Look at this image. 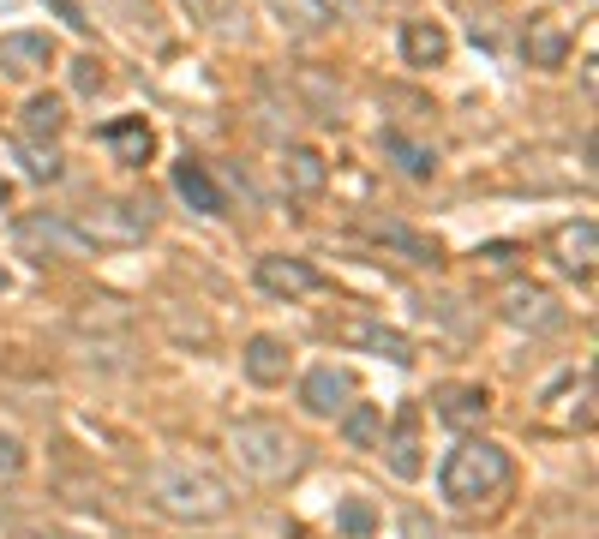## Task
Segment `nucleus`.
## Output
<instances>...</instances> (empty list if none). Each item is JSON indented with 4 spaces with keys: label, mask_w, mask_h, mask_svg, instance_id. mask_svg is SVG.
<instances>
[{
    "label": "nucleus",
    "mask_w": 599,
    "mask_h": 539,
    "mask_svg": "<svg viewBox=\"0 0 599 539\" xmlns=\"http://www.w3.org/2000/svg\"><path fill=\"white\" fill-rule=\"evenodd\" d=\"M150 498L174 522H222L234 510L228 486L210 468H198V462H156L150 468Z\"/></svg>",
    "instance_id": "1"
},
{
    "label": "nucleus",
    "mask_w": 599,
    "mask_h": 539,
    "mask_svg": "<svg viewBox=\"0 0 599 539\" xmlns=\"http://www.w3.org/2000/svg\"><path fill=\"white\" fill-rule=\"evenodd\" d=\"M444 498L450 504H480V498H498L510 486V450L492 444V438H462L438 474Z\"/></svg>",
    "instance_id": "2"
},
{
    "label": "nucleus",
    "mask_w": 599,
    "mask_h": 539,
    "mask_svg": "<svg viewBox=\"0 0 599 539\" xmlns=\"http://www.w3.org/2000/svg\"><path fill=\"white\" fill-rule=\"evenodd\" d=\"M228 456L240 462V474H252V480H264V486H276V480H288V474L300 468V444H294V432L276 426V420H240V426L228 432Z\"/></svg>",
    "instance_id": "3"
},
{
    "label": "nucleus",
    "mask_w": 599,
    "mask_h": 539,
    "mask_svg": "<svg viewBox=\"0 0 599 539\" xmlns=\"http://www.w3.org/2000/svg\"><path fill=\"white\" fill-rule=\"evenodd\" d=\"M78 240L90 246H138L144 234H150V204H90V210H78Z\"/></svg>",
    "instance_id": "4"
},
{
    "label": "nucleus",
    "mask_w": 599,
    "mask_h": 539,
    "mask_svg": "<svg viewBox=\"0 0 599 539\" xmlns=\"http://www.w3.org/2000/svg\"><path fill=\"white\" fill-rule=\"evenodd\" d=\"M330 330H336V342H354V348H366V354H384V360H396V366H408V360H414V342H408L402 330H384V324H372V318H336Z\"/></svg>",
    "instance_id": "5"
},
{
    "label": "nucleus",
    "mask_w": 599,
    "mask_h": 539,
    "mask_svg": "<svg viewBox=\"0 0 599 539\" xmlns=\"http://www.w3.org/2000/svg\"><path fill=\"white\" fill-rule=\"evenodd\" d=\"M258 288L264 294H276V300H300V294H312L318 288V270L306 264V258H282V252H270V258H258Z\"/></svg>",
    "instance_id": "6"
},
{
    "label": "nucleus",
    "mask_w": 599,
    "mask_h": 539,
    "mask_svg": "<svg viewBox=\"0 0 599 539\" xmlns=\"http://www.w3.org/2000/svg\"><path fill=\"white\" fill-rule=\"evenodd\" d=\"M504 318H510L516 330H558V324H564V306H558L546 288L516 282V288L504 294Z\"/></svg>",
    "instance_id": "7"
},
{
    "label": "nucleus",
    "mask_w": 599,
    "mask_h": 539,
    "mask_svg": "<svg viewBox=\"0 0 599 539\" xmlns=\"http://www.w3.org/2000/svg\"><path fill=\"white\" fill-rule=\"evenodd\" d=\"M348 396H354V378H348V372H336V366H312V372H306V384H300V402H306V414H318V420L342 414V408H348Z\"/></svg>",
    "instance_id": "8"
},
{
    "label": "nucleus",
    "mask_w": 599,
    "mask_h": 539,
    "mask_svg": "<svg viewBox=\"0 0 599 539\" xmlns=\"http://www.w3.org/2000/svg\"><path fill=\"white\" fill-rule=\"evenodd\" d=\"M174 192H180L198 216H228L222 186H216V180H210V168H204V162H192V156H186V162H174Z\"/></svg>",
    "instance_id": "9"
},
{
    "label": "nucleus",
    "mask_w": 599,
    "mask_h": 539,
    "mask_svg": "<svg viewBox=\"0 0 599 539\" xmlns=\"http://www.w3.org/2000/svg\"><path fill=\"white\" fill-rule=\"evenodd\" d=\"M366 234H372L378 246H390V252H402L408 264H444V252H438V240H432V234H414L408 222H390V216L378 222V216H372V222H366Z\"/></svg>",
    "instance_id": "10"
},
{
    "label": "nucleus",
    "mask_w": 599,
    "mask_h": 539,
    "mask_svg": "<svg viewBox=\"0 0 599 539\" xmlns=\"http://www.w3.org/2000/svg\"><path fill=\"white\" fill-rule=\"evenodd\" d=\"M240 366H246V378L252 384H288V342L282 336H252L246 342V354H240Z\"/></svg>",
    "instance_id": "11"
},
{
    "label": "nucleus",
    "mask_w": 599,
    "mask_h": 539,
    "mask_svg": "<svg viewBox=\"0 0 599 539\" xmlns=\"http://www.w3.org/2000/svg\"><path fill=\"white\" fill-rule=\"evenodd\" d=\"M444 54H450L444 24H432V18L402 24V60H408V66H444Z\"/></svg>",
    "instance_id": "12"
},
{
    "label": "nucleus",
    "mask_w": 599,
    "mask_h": 539,
    "mask_svg": "<svg viewBox=\"0 0 599 539\" xmlns=\"http://www.w3.org/2000/svg\"><path fill=\"white\" fill-rule=\"evenodd\" d=\"M18 240H24V246H42V258H48V252H60V258H78V252H84L78 228H72V222H54V216L18 222Z\"/></svg>",
    "instance_id": "13"
},
{
    "label": "nucleus",
    "mask_w": 599,
    "mask_h": 539,
    "mask_svg": "<svg viewBox=\"0 0 599 539\" xmlns=\"http://www.w3.org/2000/svg\"><path fill=\"white\" fill-rule=\"evenodd\" d=\"M594 258H599V228L582 216V222H570V228L558 234V264L576 270V276H594Z\"/></svg>",
    "instance_id": "14"
},
{
    "label": "nucleus",
    "mask_w": 599,
    "mask_h": 539,
    "mask_svg": "<svg viewBox=\"0 0 599 539\" xmlns=\"http://www.w3.org/2000/svg\"><path fill=\"white\" fill-rule=\"evenodd\" d=\"M282 180H288V192H300V198H312V192H324V180H330V168H324V156L318 150H282Z\"/></svg>",
    "instance_id": "15"
},
{
    "label": "nucleus",
    "mask_w": 599,
    "mask_h": 539,
    "mask_svg": "<svg viewBox=\"0 0 599 539\" xmlns=\"http://www.w3.org/2000/svg\"><path fill=\"white\" fill-rule=\"evenodd\" d=\"M414 426H420V408H402V420H396V438L384 444V462H390V474L396 480H420V444H414Z\"/></svg>",
    "instance_id": "16"
},
{
    "label": "nucleus",
    "mask_w": 599,
    "mask_h": 539,
    "mask_svg": "<svg viewBox=\"0 0 599 539\" xmlns=\"http://www.w3.org/2000/svg\"><path fill=\"white\" fill-rule=\"evenodd\" d=\"M0 60H6L12 72H36V66L54 60V42L36 36V30H12V36H0Z\"/></svg>",
    "instance_id": "17"
},
{
    "label": "nucleus",
    "mask_w": 599,
    "mask_h": 539,
    "mask_svg": "<svg viewBox=\"0 0 599 539\" xmlns=\"http://www.w3.org/2000/svg\"><path fill=\"white\" fill-rule=\"evenodd\" d=\"M486 414H492V396L480 384H462V390L438 396V420H450V426H480Z\"/></svg>",
    "instance_id": "18"
},
{
    "label": "nucleus",
    "mask_w": 599,
    "mask_h": 539,
    "mask_svg": "<svg viewBox=\"0 0 599 539\" xmlns=\"http://www.w3.org/2000/svg\"><path fill=\"white\" fill-rule=\"evenodd\" d=\"M342 438H348L354 450H378V444H384V408H378V402L342 408Z\"/></svg>",
    "instance_id": "19"
},
{
    "label": "nucleus",
    "mask_w": 599,
    "mask_h": 539,
    "mask_svg": "<svg viewBox=\"0 0 599 539\" xmlns=\"http://www.w3.org/2000/svg\"><path fill=\"white\" fill-rule=\"evenodd\" d=\"M102 138H108V150H114V156H120L126 168H144V156H150V144H156L144 120H114V126H108Z\"/></svg>",
    "instance_id": "20"
},
{
    "label": "nucleus",
    "mask_w": 599,
    "mask_h": 539,
    "mask_svg": "<svg viewBox=\"0 0 599 539\" xmlns=\"http://www.w3.org/2000/svg\"><path fill=\"white\" fill-rule=\"evenodd\" d=\"M378 144H384V156H396V162H402V174H414V180H426V174L438 168V150H432V144H420V138H408V132H384Z\"/></svg>",
    "instance_id": "21"
},
{
    "label": "nucleus",
    "mask_w": 599,
    "mask_h": 539,
    "mask_svg": "<svg viewBox=\"0 0 599 539\" xmlns=\"http://www.w3.org/2000/svg\"><path fill=\"white\" fill-rule=\"evenodd\" d=\"M564 60H570V36L558 24L534 18L528 24V66H564Z\"/></svg>",
    "instance_id": "22"
},
{
    "label": "nucleus",
    "mask_w": 599,
    "mask_h": 539,
    "mask_svg": "<svg viewBox=\"0 0 599 539\" xmlns=\"http://www.w3.org/2000/svg\"><path fill=\"white\" fill-rule=\"evenodd\" d=\"M60 120H66V114H60V96H30V102H24V132H30V138H54Z\"/></svg>",
    "instance_id": "23"
},
{
    "label": "nucleus",
    "mask_w": 599,
    "mask_h": 539,
    "mask_svg": "<svg viewBox=\"0 0 599 539\" xmlns=\"http://www.w3.org/2000/svg\"><path fill=\"white\" fill-rule=\"evenodd\" d=\"M372 522H378V516H372V504H366V498H348V504L336 510V528H342L348 539H366V534H372Z\"/></svg>",
    "instance_id": "24"
},
{
    "label": "nucleus",
    "mask_w": 599,
    "mask_h": 539,
    "mask_svg": "<svg viewBox=\"0 0 599 539\" xmlns=\"http://www.w3.org/2000/svg\"><path fill=\"white\" fill-rule=\"evenodd\" d=\"M24 168H30V180H54V174H60V156H54V150L24 144Z\"/></svg>",
    "instance_id": "25"
},
{
    "label": "nucleus",
    "mask_w": 599,
    "mask_h": 539,
    "mask_svg": "<svg viewBox=\"0 0 599 539\" xmlns=\"http://www.w3.org/2000/svg\"><path fill=\"white\" fill-rule=\"evenodd\" d=\"M24 468V444L12 432H0V474H18Z\"/></svg>",
    "instance_id": "26"
},
{
    "label": "nucleus",
    "mask_w": 599,
    "mask_h": 539,
    "mask_svg": "<svg viewBox=\"0 0 599 539\" xmlns=\"http://www.w3.org/2000/svg\"><path fill=\"white\" fill-rule=\"evenodd\" d=\"M402 534H408V539H444V528H432L420 510H408V516H402Z\"/></svg>",
    "instance_id": "27"
},
{
    "label": "nucleus",
    "mask_w": 599,
    "mask_h": 539,
    "mask_svg": "<svg viewBox=\"0 0 599 539\" xmlns=\"http://www.w3.org/2000/svg\"><path fill=\"white\" fill-rule=\"evenodd\" d=\"M72 78H78V90H102V66H96V60H78Z\"/></svg>",
    "instance_id": "28"
},
{
    "label": "nucleus",
    "mask_w": 599,
    "mask_h": 539,
    "mask_svg": "<svg viewBox=\"0 0 599 539\" xmlns=\"http://www.w3.org/2000/svg\"><path fill=\"white\" fill-rule=\"evenodd\" d=\"M24 539H72V534H24Z\"/></svg>",
    "instance_id": "29"
},
{
    "label": "nucleus",
    "mask_w": 599,
    "mask_h": 539,
    "mask_svg": "<svg viewBox=\"0 0 599 539\" xmlns=\"http://www.w3.org/2000/svg\"><path fill=\"white\" fill-rule=\"evenodd\" d=\"M0 204H6V186H0Z\"/></svg>",
    "instance_id": "30"
},
{
    "label": "nucleus",
    "mask_w": 599,
    "mask_h": 539,
    "mask_svg": "<svg viewBox=\"0 0 599 539\" xmlns=\"http://www.w3.org/2000/svg\"><path fill=\"white\" fill-rule=\"evenodd\" d=\"M0 288H6V270H0Z\"/></svg>",
    "instance_id": "31"
}]
</instances>
